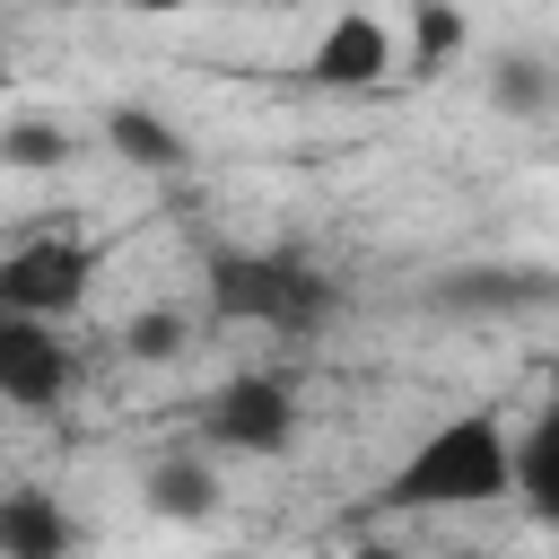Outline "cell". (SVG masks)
<instances>
[{"label": "cell", "mask_w": 559, "mask_h": 559, "mask_svg": "<svg viewBox=\"0 0 559 559\" xmlns=\"http://www.w3.org/2000/svg\"><path fill=\"white\" fill-rule=\"evenodd\" d=\"M515 498V428L498 411H454L437 419L393 472H384V507L393 515H472Z\"/></svg>", "instance_id": "6da1fadb"}, {"label": "cell", "mask_w": 559, "mask_h": 559, "mask_svg": "<svg viewBox=\"0 0 559 559\" xmlns=\"http://www.w3.org/2000/svg\"><path fill=\"white\" fill-rule=\"evenodd\" d=\"M210 323L227 332H271V341H314L341 314V280H323L306 253H210Z\"/></svg>", "instance_id": "7a4b0ae2"}, {"label": "cell", "mask_w": 559, "mask_h": 559, "mask_svg": "<svg viewBox=\"0 0 559 559\" xmlns=\"http://www.w3.org/2000/svg\"><path fill=\"white\" fill-rule=\"evenodd\" d=\"M201 437L210 454H288L297 445V384L280 367H236L218 376V393L201 402Z\"/></svg>", "instance_id": "3957f363"}, {"label": "cell", "mask_w": 559, "mask_h": 559, "mask_svg": "<svg viewBox=\"0 0 559 559\" xmlns=\"http://www.w3.org/2000/svg\"><path fill=\"white\" fill-rule=\"evenodd\" d=\"M96 245L87 236H26L0 253V314H26V323H61L87 288H96Z\"/></svg>", "instance_id": "277c9868"}, {"label": "cell", "mask_w": 559, "mask_h": 559, "mask_svg": "<svg viewBox=\"0 0 559 559\" xmlns=\"http://www.w3.org/2000/svg\"><path fill=\"white\" fill-rule=\"evenodd\" d=\"M70 341L61 323H26V314H0V402L9 411H61L70 402Z\"/></svg>", "instance_id": "5b68a950"}, {"label": "cell", "mask_w": 559, "mask_h": 559, "mask_svg": "<svg viewBox=\"0 0 559 559\" xmlns=\"http://www.w3.org/2000/svg\"><path fill=\"white\" fill-rule=\"evenodd\" d=\"M384 70H393V26H384V17H367V9L332 17V26H323V44L306 52V79H314V87H376Z\"/></svg>", "instance_id": "8992f818"}, {"label": "cell", "mask_w": 559, "mask_h": 559, "mask_svg": "<svg viewBox=\"0 0 559 559\" xmlns=\"http://www.w3.org/2000/svg\"><path fill=\"white\" fill-rule=\"evenodd\" d=\"M79 550V524L52 489H9L0 498V559H70Z\"/></svg>", "instance_id": "52a82bcc"}, {"label": "cell", "mask_w": 559, "mask_h": 559, "mask_svg": "<svg viewBox=\"0 0 559 559\" xmlns=\"http://www.w3.org/2000/svg\"><path fill=\"white\" fill-rule=\"evenodd\" d=\"M140 498L166 524H210L218 515V472H210V454H166V463H148Z\"/></svg>", "instance_id": "ba28073f"}, {"label": "cell", "mask_w": 559, "mask_h": 559, "mask_svg": "<svg viewBox=\"0 0 559 559\" xmlns=\"http://www.w3.org/2000/svg\"><path fill=\"white\" fill-rule=\"evenodd\" d=\"M515 498L533 507V524L559 533V393L533 411V428L515 437Z\"/></svg>", "instance_id": "9c48e42d"}, {"label": "cell", "mask_w": 559, "mask_h": 559, "mask_svg": "<svg viewBox=\"0 0 559 559\" xmlns=\"http://www.w3.org/2000/svg\"><path fill=\"white\" fill-rule=\"evenodd\" d=\"M105 140H114V157H131V166H148V175H183V166H192V140H183L166 114H148V105H114V114H105Z\"/></svg>", "instance_id": "30bf717a"}, {"label": "cell", "mask_w": 559, "mask_h": 559, "mask_svg": "<svg viewBox=\"0 0 559 559\" xmlns=\"http://www.w3.org/2000/svg\"><path fill=\"white\" fill-rule=\"evenodd\" d=\"M489 105L498 114H542V105H559V70L533 61V52H498L489 61Z\"/></svg>", "instance_id": "8fae6325"}, {"label": "cell", "mask_w": 559, "mask_h": 559, "mask_svg": "<svg viewBox=\"0 0 559 559\" xmlns=\"http://www.w3.org/2000/svg\"><path fill=\"white\" fill-rule=\"evenodd\" d=\"M0 157H9L17 175H44V166H61V157H70V131H61V122H35V114H26V122H9Z\"/></svg>", "instance_id": "7c38bea8"}, {"label": "cell", "mask_w": 559, "mask_h": 559, "mask_svg": "<svg viewBox=\"0 0 559 559\" xmlns=\"http://www.w3.org/2000/svg\"><path fill=\"white\" fill-rule=\"evenodd\" d=\"M131 358H183V341H192V314H175V306H148V314H131Z\"/></svg>", "instance_id": "4fadbf2b"}, {"label": "cell", "mask_w": 559, "mask_h": 559, "mask_svg": "<svg viewBox=\"0 0 559 559\" xmlns=\"http://www.w3.org/2000/svg\"><path fill=\"white\" fill-rule=\"evenodd\" d=\"M454 44H463V17H454V9H419V17H411V61H419V70H437Z\"/></svg>", "instance_id": "5bb4252c"}, {"label": "cell", "mask_w": 559, "mask_h": 559, "mask_svg": "<svg viewBox=\"0 0 559 559\" xmlns=\"http://www.w3.org/2000/svg\"><path fill=\"white\" fill-rule=\"evenodd\" d=\"M454 559H480V550H454Z\"/></svg>", "instance_id": "9a60e30c"}]
</instances>
